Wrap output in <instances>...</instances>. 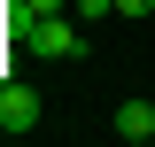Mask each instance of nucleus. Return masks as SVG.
<instances>
[{"mask_svg": "<svg viewBox=\"0 0 155 147\" xmlns=\"http://www.w3.org/2000/svg\"><path fill=\"white\" fill-rule=\"evenodd\" d=\"M31 47L47 62H78V54H85V23H78V16H39L31 23Z\"/></svg>", "mask_w": 155, "mask_h": 147, "instance_id": "obj_1", "label": "nucleus"}, {"mask_svg": "<svg viewBox=\"0 0 155 147\" xmlns=\"http://www.w3.org/2000/svg\"><path fill=\"white\" fill-rule=\"evenodd\" d=\"M109 132H116L124 147H147V139H155V101H147V93H132V101H116Z\"/></svg>", "mask_w": 155, "mask_h": 147, "instance_id": "obj_2", "label": "nucleus"}, {"mask_svg": "<svg viewBox=\"0 0 155 147\" xmlns=\"http://www.w3.org/2000/svg\"><path fill=\"white\" fill-rule=\"evenodd\" d=\"M0 132H39V93L31 85H0Z\"/></svg>", "mask_w": 155, "mask_h": 147, "instance_id": "obj_3", "label": "nucleus"}, {"mask_svg": "<svg viewBox=\"0 0 155 147\" xmlns=\"http://www.w3.org/2000/svg\"><path fill=\"white\" fill-rule=\"evenodd\" d=\"M70 16L78 23H101V16H116V0H70Z\"/></svg>", "mask_w": 155, "mask_h": 147, "instance_id": "obj_4", "label": "nucleus"}, {"mask_svg": "<svg viewBox=\"0 0 155 147\" xmlns=\"http://www.w3.org/2000/svg\"><path fill=\"white\" fill-rule=\"evenodd\" d=\"M116 16H132V23H140V16H155V0H116Z\"/></svg>", "mask_w": 155, "mask_h": 147, "instance_id": "obj_5", "label": "nucleus"}, {"mask_svg": "<svg viewBox=\"0 0 155 147\" xmlns=\"http://www.w3.org/2000/svg\"><path fill=\"white\" fill-rule=\"evenodd\" d=\"M62 8H70V0H31V16H62Z\"/></svg>", "mask_w": 155, "mask_h": 147, "instance_id": "obj_6", "label": "nucleus"}]
</instances>
